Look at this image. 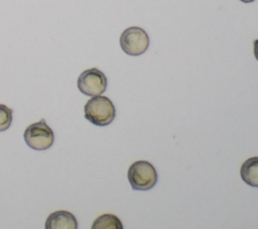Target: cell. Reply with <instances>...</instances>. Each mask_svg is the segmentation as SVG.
Wrapping results in <instances>:
<instances>
[{"label":"cell","instance_id":"cell-10","mask_svg":"<svg viewBox=\"0 0 258 229\" xmlns=\"http://www.w3.org/2000/svg\"><path fill=\"white\" fill-rule=\"evenodd\" d=\"M253 45H254V48H253L254 55H255V59L258 61V38L256 40H254Z\"/></svg>","mask_w":258,"mask_h":229},{"label":"cell","instance_id":"cell-7","mask_svg":"<svg viewBox=\"0 0 258 229\" xmlns=\"http://www.w3.org/2000/svg\"><path fill=\"white\" fill-rule=\"evenodd\" d=\"M240 176L244 183L258 188V156L246 159L241 165Z\"/></svg>","mask_w":258,"mask_h":229},{"label":"cell","instance_id":"cell-9","mask_svg":"<svg viewBox=\"0 0 258 229\" xmlns=\"http://www.w3.org/2000/svg\"><path fill=\"white\" fill-rule=\"evenodd\" d=\"M12 123V109L0 104V132L7 130Z\"/></svg>","mask_w":258,"mask_h":229},{"label":"cell","instance_id":"cell-5","mask_svg":"<svg viewBox=\"0 0 258 229\" xmlns=\"http://www.w3.org/2000/svg\"><path fill=\"white\" fill-rule=\"evenodd\" d=\"M78 89L86 96L102 95L107 89V78L97 68L84 71L78 78Z\"/></svg>","mask_w":258,"mask_h":229},{"label":"cell","instance_id":"cell-8","mask_svg":"<svg viewBox=\"0 0 258 229\" xmlns=\"http://www.w3.org/2000/svg\"><path fill=\"white\" fill-rule=\"evenodd\" d=\"M120 219L113 214H103L99 216L92 225V229H122Z\"/></svg>","mask_w":258,"mask_h":229},{"label":"cell","instance_id":"cell-4","mask_svg":"<svg viewBox=\"0 0 258 229\" xmlns=\"http://www.w3.org/2000/svg\"><path fill=\"white\" fill-rule=\"evenodd\" d=\"M122 50L132 56L144 53L149 46V36L144 29L138 26L126 28L120 36Z\"/></svg>","mask_w":258,"mask_h":229},{"label":"cell","instance_id":"cell-11","mask_svg":"<svg viewBox=\"0 0 258 229\" xmlns=\"http://www.w3.org/2000/svg\"><path fill=\"white\" fill-rule=\"evenodd\" d=\"M240 1H242V2H244V3H250V2H253V1H255V0H240Z\"/></svg>","mask_w":258,"mask_h":229},{"label":"cell","instance_id":"cell-3","mask_svg":"<svg viewBox=\"0 0 258 229\" xmlns=\"http://www.w3.org/2000/svg\"><path fill=\"white\" fill-rule=\"evenodd\" d=\"M25 143L32 149L42 151L48 149L54 141L52 129L46 124L44 119H40L26 127L23 133Z\"/></svg>","mask_w":258,"mask_h":229},{"label":"cell","instance_id":"cell-6","mask_svg":"<svg viewBox=\"0 0 258 229\" xmlns=\"http://www.w3.org/2000/svg\"><path fill=\"white\" fill-rule=\"evenodd\" d=\"M46 229H77L78 222L74 214L68 211H55L45 221Z\"/></svg>","mask_w":258,"mask_h":229},{"label":"cell","instance_id":"cell-2","mask_svg":"<svg viewBox=\"0 0 258 229\" xmlns=\"http://www.w3.org/2000/svg\"><path fill=\"white\" fill-rule=\"evenodd\" d=\"M127 177L132 189L137 191H148L157 183V171L146 160L133 162L128 168Z\"/></svg>","mask_w":258,"mask_h":229},{"label":"cell","instance_id":"cell-1","mask_svg":"<svg viewBox=\"0 0 258 229\" xmlns=\"http://www.w3.org/2000/svg\"><path fill=\"white\" fill-rule=\"evenodd\" d=\"M85 118L97 126H107L115 118L116 109L112 101L105 96H94L84 107Z\"/></svg>","mask_w":258,"mask_h":229}]
</instances>
